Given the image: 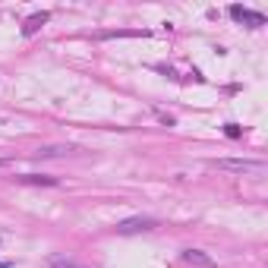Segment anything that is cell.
<instances>
[{
  "label": "cell",
  "mask_w": 268,
  "mask_h": 268,
  "mask_svg": "<svg viewBox=\"0 0 268 268\" xmlns=\"http://www.w3.org/2000/svg\"><path fill=\"white\" fill-rule=\"evenodd\" d=\"M212 164L221 170H234V173H262L265 170V161H255V158H218Z\"/></svg>",
  "instance_id": "6da1fadb"
},
{
  "label": "cell",
  "mask_w": 268,
  "mask_h": 268,
  "mask_svg": "<svg viewBox=\"0 0 268 268\" xmlns=\"http://www.w3.org/2000/svg\"><path fill=\"white\" fill-rule=\"evenodd\" d=\"M151 227H158V221H155V218H148V215H136V218L120 221V224H117V234L130 237V234H145V230H151Z\"/></svg>",
  "instance_id": "7a4b0ae2"
},
{
  "label": "cell",
  "mask_w": 268,
  "mask_h": 268,
  "mask_svg": "<svg viewBox=\"0 0 268 268\" xmlns=\"http://www.w3.org/2000/svg\"><path fill=\"white\" fill-rule=\"evenodd\" d=\"M230 16H234L237 22H246V26H252V29L265 26V16H262V13H252V10L240 7V4H234V7H230Z\"/></svg>",
  "instance_id": "3957f363"
},
{
  "label": "cell",
  "mask_w": 268,
  "mask_h": 268,
  "mask_svg": "<svg viewBox=\"0 0 268 268\" xmlns=\"http://www.w3.org/2000/svg\"><path fill=\"white\" fill-rule=\"evenodd\" d=\"M16 183H22V186H57L60 180L48 177V173H22V177H16Z\"/></svg>",
  "instance_id": "277c9868"
},
{
  "label": "cell",
  "mask_w": 268,
  "mask_h": 268,
  "mask_svg": "<svg viewBox=\"0 0 268 268\" xmlns=\"http://www.w3.org/2000/svg\"><path fill=\"white\" fill-rule=\"evenodd\" d=\"M183 262L199 265V268H215V259H212L208 252H202V249H186V252H183Z\"/></svg>",
  "instance_id": "5b68a950"
},
{
  "label": "cell",
  "mask_w": 268,
  "mask_h": 268,
  "mask_svg": "<svg viewBox=\"0 0 268 268\" xmlns=\"http://www.w3.org/2000/svg\"><path fill=\"white\" fill-rule=\"evenodd\" d=\"M48 19H51V13H35V16H29L26 22H22V35H26V38H29V35L41 32V26H44V22H48Z\"/></svg>",
  "instance_id": "8992f818"
},
{
  "label": "cell",
  "mask_w": 268,
  "mask_h": 268,
  "mask_svg": "<svg viewBox=\"0 0 268 268\" xmlns=\"http://www.w3.org/2000/svg\"><path fill=\"white\" fill-rule=\"evenodd\" d=\"M73 151V145H44L35 151V158H60V155H69Z\"/></svg>",
  "instance_id": "52a82bcc"
},
{
  "label": "cell",
  "mask_w": 268,
  "mask_h": 268,
  "mask_svg": "<svg viewBox=\"0 0 268 268\" xmlns=\"http://www.w3.org/2000/svg\"><path fill=\"white\" fill-rule=\"evenodd\" d=\"M48 268H82V265H76L73 259H63V255H51V259H48Z\"/></svg>",
  "instance_id": "ba28073f"
},
{
  "label": "cell",
  "mask_w": 268,
  "mask_h": 268,
  "mask_svg": "<svg viewBox=\"0 0 268 268\" xmlns=\"http://www.w3.org/2000/svg\"><path fill=\"white\" fill-rule=\"evenodd\" d=\"M224 133H227L230 139H240V136H243V130H240L237 123H227V126H224Z\"/></svg>",
  "instance_id": "9c48e42d"
},
{
  "label": "cell",
  "mask_w": 268,
  "mask_h": 268,
  "mask_svg": "<svg viewBox=\"0 0 268 268\" xmlns=\"http://www.w3.org/2000/svg\"><path fill=\"white\" fill-rule=\"evenodd\" d=\"M0 268H13V262H0Z\"/></svg>",
  "instance_id": "30bf717a"
}]
</instances>
